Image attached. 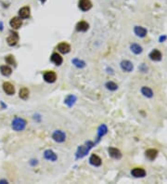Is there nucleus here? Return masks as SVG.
<instances>
[{
  "label": "nucleus",
  "instance_id": "1",
  "mask_svg": "<svg viewBox=\"0 0 167 184\" xmlns=\"http://www.w3.org/2000/svg\"><path fill=\"white\" fill-rule=\"evenodd\" d=\"M96 145V143L91 141V140H87L85 142V144L79 146L76 153H75V158L76 159H81V158H84L87 154L89 153L90 150Z\"/></svg>",
  "mask_w": 167,
  "mask_h": 184
},
{
  "label": "nucleus",
  "instance_id": "2",
  "mask_svg": "<svg viewBox=\"0 0 167 184\" xmlns=\"http://www.w3.org/2000/svg\"><path fill=\"white\" fill-rule=\"evenodd\" d=\"M26 121L23 118L21 117H16L12 123H11V126H12V129L15 131H22L25 129L26 127Z\"/></svg>",
  "mask_w": 167,
  "mask_h": 184
},
{
  "label": "nucleus",
  "instance_id": "3",
  "mask_svg": "<svg viewBox=\"0 0 167 184\" xmlns=\"http://www.w3.org/2000/svg\"><path fill=\"white\" fill-rule=\"evenodd\" d=\"M52 139L56 142H59V143L64 142L66 140V134L62 130H55L52 134Z\"/></svg>",
  "mask_w": 167,
  "mask_h": 184
},
{
  "label": "nucleus",
  "instance_id": "4",
  "mask_svg": "<svg viewBox=\"0 0 167 184\" xmlns=\"http://www.w3.org/2000/svg\"><path fill=\"white\" fill-rule=\"evenodd\" d=\"M78 7L82 11L85 12V11H88L91 10L92 3H91L90 0H79Z\"/></svg>",
  "mask_w": 167,
  "mask_h": 184
},
{
  "label": "nucleus",
  "instance_id": "5",
  "mask_svg": "<svg viewBox=\"0 0 167 184\" xmlns=\"http://www.w3.org/2000/svg\"><path fill=\"white\" fill-rule=\"evenodd\" d=\"M44 80L47 83H54L57 80V75L53 71H47L43 75Z\"/></svg>",
  "mask_w": 167,
  "mask_h": 184
},
{
  "label": "nucleus",
  "instance_id": "6",
  "mask_svg": "<svg viewBox=\"0 0 167 184\" xmlns=\"http://www.w3.org/2000/svg\"><path fill=\"white\" fill-rule=\"evenodd\" d=\"M108 132V127L105 124H102L99 127V129H98V137H97V140L95 141V143H99V140H101L102 137H104V136L107 134Z\"/></svg>",
  "mask_w": 167,
  "mask_h": 184
},
{
  "label": "nucleus",
  "instance_id": "7",
  "mask_svg": "<svg viewBox=\"0 0 167 184\" xmlns=\"http://www.w3.org/2000/svg\"><path fill=\"white\" fill-rule=\"evenodd\" d=\"M131 174L135 178H144L146 176V171L142 167H135L131 170Z\"/></svg>",
  "mask_w": 167,
  "mask_h": 184
},
{
  "label": "nucleus",
  "instance_id": "8",
  "mask_svg": "<svg viewBox=\"0 0 167 184\" xmlns=\"http://www.w3.org/2000/svg\"><path fill=\"white\" fill-rule=\"evenodd\" d=\"M108 153H109L110 156L113 157V159L120 160L122 158V153L120 151V150H118L117 148H113V147L109 148L108 149Z\"/></svg>",
  "mask_w": 167,
  "mask_h": 184
},
{
  "label": "nucleus",
  "instance_id": "9",
  "mask_svg": "<svg viewBox=\"0 0 167 184\" xmlns=\"http://www.w3.org/2000/svg\"><path fill=\"white\" fill-rule=\"evenodd\" d=\"M44 158L46 160H49V161L55 162L58 159V156L52 150H46L44 151Z\"/></svg>",
  "mask_w": 167,
  "mask_h": 184
},
{
  "label": "nucleus",
  "instance_id": "10",
  "mask_svg": "<svg viewBox=\"0 0 167 184\" xmlns=\"http://www.w3.org/2000/svg\"><path fill=\"white\" fill-rule=\"evenodd\" d=\"M18 40H19V35L17 33H11V35H10L9 37L7 38V45L10 46V47H14L17 45L18 43Z\"/></svg>",
  "mask_w": 167,
  "mask_h": 184
},
{
  "label": "nucleus",
  "instance_id": "11",
  "mask_svg": "<svg viewBox=\"0 0 167 184\" xmlns=\"http://www.w3.org/2000/svg\"><path fill=\"white\" fill-rule=\"evenodd\" d=\"M3 90L6 92V94H7L9 96H11V95H14V93H15V87L11 83L5 82L3 84Z\"/></svg>",
  "mask_w": 167,
  "mask_h": 184
},
{
  "label": "nucleus",
  "instance_id": "12",
  "mask_svg": "<svg viewBox=\"0 0 167 184\" xmlns=\"http://www.w3.org/2000/svg\"><path fill=\"white\" fill-rule=\"evenodd\" d=\"M10 24L13 29L17 30V29L21 28V26L22 25V20L20 17H14L10 20Z\"/></svg>",
  "mask_w": 167,
  "mask_h": 184
},
{
  "label": "nucleus",
  "instance_id": "13",
  "mask_svg": "<svg viewBox=\"0 0 167 184\" xmlns=\"http://www.w3.org/2000/svg\"><path fill=\"white\" fill-rule=\"evenodd\" d=\"M120 65H121L122 70L124 71V72H127V73H129V72H132L133 69H134L133 63H132L131 61H127V60L123 61L121 62Z\"/></svg>",
  "mask_w": 167,
  "mask_h": 184
},
{
  "label": "nucleus",
  "instance_id": "14",
  "mask_svg": "<svg viewBox=\"0 0 167 184\" xmlns=\"http://www.w3.org/2000/svg\"><path fill=\"white\" fill-rule=\"evenodd\" d=\"M58 50L62 53V54H67L71 51V46L68 44V43H65V42H62L60 44L58 45L57 47Z\"/></svg>",
  "mask_w": 167,
  "mask_h": 184
},
{
  "label": "nucleus",
  "instance_id": "15",
  "mask_svg": "<svg viewBox=\"0 0 167 184\" xmlns=\"http://www.w3.org/2000/svg\"><path fill=\"white\" fill-rule=\"evenodd\" d=\"M50 61L54 63L56 66H60V65H61V63H62V61H63V59H62V57H61V56H60L59 53H56V52H55V53H53V54L51 55Z\"/></svg>",
  "mask_w": 167,
  "mask_h": 184
},
{
  "label": "nucleus",
  "instance_id": "16",
  "mask_svg": "<svg viewBox=\"0 0 167 184\" xmlns=\"http://www.w3.org/2000/svg\"><path fill=\"white\" fill-rule=\"evenodd\" d=\"M31 15V10L29 7H23L19 10V16L21 19H28Z\"/></svg>",
  "mask_w": 167,
  "mask_h": 184
},
{
  "label": "nucleus",
  "instance_id": "17",
  "mask_svg": "<svg viewBox=\"0 0 167 184\" xmlns=\"http://www.w3.org/2000/svg\"><path fill=\"white\" fill-rule=\"evenodd\" d=\"M89 163L94 166H100L102 164V160L97 154H92L89 158Z\"/></svg>",
  "mask_w": 167,
  "mask_h": 184
},
{
  "label": "nucleus",
  "instance_id": "18",
  "mask_svg": "<svg viewBox=\"0 0 167 184\" xmlns=\"http://www.w3.org/2000/svg\"><path fill=\"white\" fill-rule=\"evenodd\" d=\"M149 59L153 61H160L162 60V53L158 50H153L149 53Z\"/></svg>",
  "mask_w": 167,
  "mask_h": 184
},
{
  "label": "nucleus",
  "instance_id": "19",
  "mask_svg": "<svg viewBox=\"0 0 167 184\" xmlns=\"http://www.w3.org/2000/svg\"><path fill=\"white\" fill-rule=\"evenodd\" d=\"M76 97L74 95H73V94H70V95H68L67 97L65 98V100H64V103L65 104L68 106V107H73L74 105V103L76 102Z\"/></svg>",
  "mask_w": 167,
  "mask_h": 184
},
{
  "label": "nucleus",
  "instance_id": "20",
  "mask_svg": "<svg viewBox=\"0 0 167 184\" xmlns=\"http://www.w3.org/2000/svg\"><path fill=\"white\" fill-rule=\"evenodd\" d=\"M89 29V24L85 21H79L76 24V31L77 32H86Z\"/></svg>",
  "mask_w": 167,
  "mask_h": 184
},
{
  "label": "nucleus",
  "instance_id": "21",
  "mask_svg": "<svg viewBox=\"0 0 167 184\" xmlns=\"http://www.w3.org/2000/svg\"><path fill=\"white\" fill-rule=\"evenodd\" d=\"M134 32H135V34L139 37H145L148 33L147 29L142 26H136L134 29Z\"/></svg>",
  "mask_w": 167,
  "mask_h": 184
},
{
  "label": "nucleus",
  "instance_id": "22",
  "mask_svg": "<svg viewBox=\"0 0 167 184\" xmlns=\"http://www.w3.org/2000/svg\"><path fill=\"white\" fill-rule=\"evenodd\" d=\"M145 155L149 160H150V161H153V160L158 155V151L156 149H149V150L146 151Z\"/></svg>",
  "mask_w": 167,
  "mask_h": 184
},
{
  "label": "nucleus",
  "instance_id": "23",
  "mask_svg": "<svg viewBox=\"0 0 167 184\" xmlns=\"http://www.w3.org/2000/svg\"><path fill=\"white\" fill-rule=\"evenodd\" d=\"M0 72L4 76H10L12 74V69L7 65H2L0 67Z\"/></svg>",
  "mask_w": 167,
  "mask_h": 184
},
{
  "label": "nucleus",
  "instance_id": "24",
  "mask_svg": "<svg viewBox=\"0 0 167 184\" xmlns=\"http://www.w3.org/2000/svg\"><path fill=\"white\" fill-rule=\"evenodd\" d=\"M71 63H73V64H74L75 67L80 68V69L85 67V65H86L85 62L84 61H82V60H80V59H77V58H74V59L71 60Z\"/></svg>",
  "mask_w": 167,
  "mask_h": 184
},
{
  "label": "nucleus",
  "instance_id": "25",
  "mask_svg": "<svg viewBox=\"0 0 167 184\" xmlns=\"http://www.w3.org/2000/svg\"><path fill=\"white\" fill-rule=\"evenodd\" d=\"M141 93L147 98H152L153 97V91L148 86H143L141 89Z\"/></svg>",
  "mask_w": 167,
  "mask_h": 184
},
{
  "label": "nucleus",
  "instance_id": "26",
  "mask_svg": "<svg viewBox=\"0 0 167 184\" xmlns=\"http://www.w3.org/2000/svg\"><path fill=\"white\" fill-rule=\"evenodd\" d=\"M130 50H131V51L133 52V53H135V54H140L142 51H143V50H142V47L141 46H139L138 44H132L131 46H130Z\"/></svg>",
  "mask_w": 167,
  "mask_h": 184
},
{
  "label": "nucleus",
  "instance_id": "27",
  "mask_svg": "<svg viewBox=\"0 0 167 184\" xmlns=\"http://www.w3.org/2000/svg\"><path fill=\"white\" fill-rule=\"evenodd\" d=\"M29 90L28 89H26V87H22V89L20 90V93H19V96H20V98L21 100H27L29 98Z\"/></svg>",
  "mask_w": 167,
  "mask_h": 184
},
{
  "label": "nucleus",
  "instance_id": "28",
  "mask_svg": "<svg viewBox=\"0 0 167 184\" xmlns=\"http://www.w3.org/2000/svg\"><path fill=\"white\" fill-rule=\"evenodd\" d=\"M105 86H106V89L110 90V91H115L118 89V85L113 81H108L106 84H105Z\"/></svg>",
  "mask_w": 167,
  "mask_h": 184
},
{
  "label": "nucleus",
  "instance_id": "29",
  "mask_svg": "<svg viewBox=\"0 0 167 184\" xmlns=\"http://www.w3.org/2000/svg\"><path fill=\"white\" fill-rule=\"evenodd\" d=\"M5 61H6V62L7 63V64H10V65H12V66L16 67V61H15V58H14L13 55L7 56V57L5 58Z\"/></svg>",
  "mask_w": 167,
  "mask_h": 184
},
{
  "label": "nucleus",
  "instance_id": "30",
  "mask_svg": "<svg viewBox=\"0 0 167 184\" xmlns=\"http://www.w3.org/2000/svg\"><path fill=\"white\" fill-rule=\"evenodd\" d=\"M139 70L142 72V73H147V72H148V67L146 66L145 63H142V64L139 66Z\"/></svg>",
  "mask_w": 167,
  "mask_h": 184
},
{
  "label": "nucleus",
  "instance_id": "31",
  "mask_svg": "<svg viewBox=\"0 0 167 184\" xmlns=\"http://www.w3.org/2000/svg\"><path fill=\"white\" fill-rule=\"evenodd\" d=\"M30 164L32 165V166H35V165H37L38 164V162H37V160L35 159H33V160H31V162H30Z\"/></svg>",
  "mask_w": 167,
  "mask_h": 184
},
{
  "label": "nucleus",
  "instance_id": "32",
  "mask_svg": "<svg viewBox=\"0 0 167 184\" xmlns=\"http://www.w3.org/2000/svg\"><path fill=\"white\" fill-rule=\"evenodd\" d=\"M166 35H163V36H160V38H159V41H160L161 43L162 42H163V41H165V40H166Z\"/></svg>",
  "mask_w": 167,
  "mask_h": 184
},
{
  "label": "nucleus",
  "instance_id": "33",
  "mask_svg": "<svg viewBox=\"0 0 167 184\" xmlns=\"http://www.w3.org/2000/svg\"><path fill=\"white\" fill-rule=\"evenodd\" d=\"M4 29V25H3V22L0 21V31H2Z\"/></svg>",
  "mask_w": 167,
  "mask_h": 184
},
{
  "label": "nucleus",
  "instance_id": "34",
  "mask_svg": "<svg viewBox=\"0 0 167 184\" xmlns=\"http://www.w3.org/2000/svg\"><path fill=\"white\" fill-rule=\"evenodd\" d=\"M4 183H7V180H0V184H4Z\"/></svg>",
  "mask_w": 167,
  "mask_h": 184
},
{
  "label": "nucleus",
  "instance_id": "35",
  "mask_svg": "<svg viewBox=\"0 0 167 184\" xmlns=\"http://www.w3.org/2000/svg\"><path fill=\"white\" fill-rule=\"evenodd\" d=\"M1 105H2V107H3V108H7V105H5V104H4V103H3L2 101H1Z\"/></svg>",
  "mask_w": 167,
  "mask_h": 184
},
{
  "label": "nucleus",
  "instance_id": "36",
  "mask_svg": "<svg viewBox=\"0 0 167 184\" xmlns=\"http://www.w3.org/2000/svg\"><path fill=\"white\" fill-rule=\"evenodd\" d=\"M39 1H41V3H45L46 0H39Z\"/></svg>",
  "mask_w": 167,
  "mask_h": 184
}]
</instances>
